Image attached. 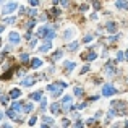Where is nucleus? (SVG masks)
Here are the masks:
<instances>
[{
    "mask_svg": "<svg viewBox=\"0 0 128 128\" xmlns=\"http://www.w3.org/2000/svg\"><path fill=\"white\" fill-rule=\"evenodd\" d=\"M37 37H42V39H47V42H50V39L55 37V29L50 24H46V26H41L37 29Z\"/></svg>",
    "mask_w": 128,
    "mask_h": 128,
    "instance_id": "1",
    "label": "nucleus"
},
{
    "mask_svg": "<svg viewBox=\"0 0 128 128\" xmlns=\"http://www.w3.org/2000/svg\"><path fill=\"white\" fill-rule=\"evenodd\" d=\"M65 86H66V84H65L63 81H57L55 84H50V86H49V92H50L54 97H57V96H60V92H62V89H63Z\"/></svg>",
    "mask_w": 128,
    "mask_h": 128,
    "instance_id": "2",
    "label": "nucleus"
},
{
    "mask_svg": "<svg viewBox=\"0 0 128 128\" xmlns=\"http://www.w3.org/2000/svg\"><path fill=\"white\" fill-rule=\"evenodd\" d=\"M102 94L105 96V97H110V96H114V94H117V89L112 86V84H105L104 88H102Z\"/></svg>",
    "mask_w": 128,
    "mask_h": 128,
    "instance_id": "3",
    "label": "nucleus"
},
{
    "mask_svg": "<svg viewBox=\"0 0 128 128\" xmlns=\"http://www.w3.org/2000/svg\"><path fill=\"white\" fill-rule=\"evenodd\" d=\"M19 109H21V102H15V104L11 105V109L8 110V115L11 117V119H15V117H16V114L19 112Z\"/></svg>",
    "mask_w": 128,
    "mask_h": 128,
    "instance_id": "4",
    "label": "nucleus"
},
{
    "mask_svg": "<svg viewBox=\"0 0 128 128\" xmlns=\"http://www.w3.org/2000/svg\"><path fill=\"white\" fill-rule=\"evenodd\" d=\"M16 8H18V3L10 2V3H7V5H5V8H3V15H7V13H13Z\"/></svg>",
    "mask_w": 128,
    "mask_h": 128,
    "instance_id": "5",
    "label": "nucleus"
},
{
    "mask_svg": "<svg viewBox=\"0 0 128 128\" xmlns=\"http://www.w3.org/2000/svg\"><path fill=\"white\" fill-rule=\"evenodd\" d=\"M105 73L112 76V75H115V62H107L105 63Z\"/></svg>",
    "mask_w": 128,
    "mask_h": 128,
    "instance_id": "6",
    "label": "nucleus"
},
{
    "mask_svg": "<svg viewBox=\"0 0 128 128\" xmlns=\"http://www.w3.org/2000/svg\"><path fill=\"white\" fill-rule=\"evenodd\" d=\"M71 96H63V99H62V104H63V107L65 109H70L71 107Z\"/></svg>",
    "mask_w": 128,
    "mask_h": 128,
    "instance_id": "7",
    "label": "nucleus"
},
{
    "mask_svg": "<svg viewBox=\"0 0 128 128\" xmlns=\"http://www.w3.org/2000/svg\"><path fill=\"white\" fill-rule=\"evenodd\" d=\"M10 41L15 42V44H18L19 41H21V37H19V34L16 33V31H11V33H10Z\"/></svg>",
    "mask_w": 128,
    "mask_h": 128,
    "instance_id": "8",
    "label": "nucleus"
},
{
    "mask_svg": "<svg viewBox=\"0 0 128 128\" xmlns=\"http://www.w3.org/2000/svg\"><path fill=\"white\" fill-rule=\"evenodd\" d=\"M75 34V28H68V29H65V39L66 41H70Z\"/></svg>",
    "mask_w": 128,
    "mask_h": 128,
    "instance_id": "9",
    "label": "nucleus"
},
{
    "mask_svg": "<svg viewBox=\"0 0 128 128\" xmlns=\"http://www.w3.org/2000/svg\"><path fill=\"white\" fill-rule=\"evenodd\" d=\"M81 58H84V60H96L97 55L94 52H89V54H81Z\"/></svg>",
    "mask_w": 128,
    "mask_h": 128,
    "instance_id": "10",
    "label": "nucleus"
},
{
    "mask_svg": "<svg viewBox=\"0 0 128 128\" xmlns=\"http://www.w3.org/2000/svg\"><path fill=\"white\" fill-rule=\"evenodd\" d=\"M34 81H36V80H34L33 76H29V78H26V80H23V81H21V86H33Z\"/></svg>",
    "mask_w": 128,
    "mask_h": 128,
    "instance_id": "11",
    "label": "nucleus"
},
{
    "mask_svg": "<svg viewBox=\"0 0 128 128\" xmlns=\"http://www.w3.org/2000/svg\"><path fill=\"white\" fill-rule=\"evenodd\" d=\"M50 47H52V42H44V44H42V46L39 47V50H41V52H49V50H50Z\"/></svg>",
    "mask_w": 128,
    "mask_h": 128,
    "instance_id": "12",
    "label": "nucleus"
},
{
    "mask_svg": "<svg viewBox=\"0 0 128 128\" xmlns=\"http://www.w3.org/2000/svg\"><path fill=\"white\" fill-rule=\"evenodd\" d=\"M41 65H42V60L41 58H31V66L33 68H39Z\"/></svg>",
    "mask_w": 128,
    "mask_h": 128,
    "instance_id": "13",
    "label": "nucleus"
},
{
    "mask_svg": "<svg viewBox=\"0 0 128 128\" xmlns=\"http://www.w3.org/2000/svg\"><path fill=\"white\" fill-rule=\"evenodd\" d=\"M33 101H42V92L41 91H37V92H33L31 96H29Z\"/></svg>",
    "mask_w": 128,
    "mask_h": 128,
    "instance_id": "14",
    "label": "nucleus"
},
{
    "mask_svg": "<svg viewBox=\"0 0 128 128\" xmlns=\"http://www.w3.org/2000/svg\"><path fill=\"white\" fill-rule=\"evenodd\" d=\"M115 7L120 10H128V2H115Z\"/></svg>",
    "mask_w": 128,
    "mask_h": 128,
    "instance_id": "15",
    "label": "nucleus"
},
{
    "mask_svg": "<svg viewBox=\"0 0 128 128\" xmlns=\"http://www.w3.org/2000/svg\"><path fill=\"white\" fill-rule=\"evenodd\" d=\"M65 70H66V71H73L75 70V63L73 62H65Z\"/></svg>",
    "mask_w": 128,
    "mask_h": 128,
    "instance_id": "16",
    "label": "nucleus"
},
{
    "mask_svg": "<svg viewBox=\"0 0 128 128\" xmlns=\"http://www.w3.org/2000/svg\"><path fill=\"white\" fill-rule=\"evenodd\" d=\"M10 96H11L13 99H16V97H19V96H21V91H19V89H11Z\"/></svg>",
    "mask_w": 128,
    "mask_h": 128,
    "instance_id": "17",
    "label": "nucleus"
},
{
    "mask_svg": "<svg viewBox=\"0 0 128 128\" xmlns=\"http://www.w3.org/2000/svg\"><path fill=\"white\" fill-rule=\"evenodd\" d=\"M105 28L109 29L110 33H114V31H115V23H114V21H107V24H105Z\"/></svg>",
    "mask_w": 128,
    "mask_h": 128,
    "instance_id": "18",
    "label": "nucleus"
},
{
    "mask_svg": "<svg viewBox=\"0 0 128 128\" xmlns=\"http://www.w3.org/2000/svg\"><path fill=\"white\" fill-rule=\"evenodd\" d=\"M58 110H60V105H58V104H52V105H50V112H52V114H58Z\"/></svg>",
    "mask_w": 128,
    "mask_h": 128,
    "instance_id": "19",
    "label": "nucleus"
},
{
    "mask_svg": "<svg viewBox=\"0 0 128 128\" xmlns=\"http://www.w3.org/2000/svg\"><path fill=\"white\" fill-rule=\"evenodd\" d=\"M19 58H21V62H23V63H28V62H29V55H28V54H21Z\"/></svg>",
    "mask_w": 128,
    "mask_h": 128,
    "instance_id": "20",
    "label": "nucleus"
},
{
    "mask_svg": "<svg viewBox=\"0 0 128 128\" xmlns=\"http://www.w3.org/2000/svg\"><path fill=\"white\" fill-rule=\"evenodd\" d=\"M123 58H125V54H123L122 50H119V52H117V62H122Z\"/></svg>",
    "mask_w": 128,
    "mask_h": 128,
    "instance_id": "21",
    "label": "nucleus"
},
{
    "mask_svg": "<svg viewBox=\"0 0 128 128\" xmlns=\"http://www.w3.org/2000/svg\"><path fill=\"white\" fill-rule=\"evenodd\" d=\"M5 23H7V24H11V23H15V16H10V18H5Z\"/></svg>",
    "mask_w": 128,
    "mask_h": 128,
    "instance_id": "22",
    "label": "nucleus"
},
{
    "mask_svg": "<svg viewBox=\"0 0 128 128\" xmlns=\"http://www.w3.org/2000/svg\"><path fill=\"white\" fill-rule=\"evenodd\" d=\"M23 109H24V112H31V110H33V104H26Z\"/></svg>",
    "mask_w": 128,
    "mask_h": 128,
    "instance_id": "23",
    "label": "nucleus"
},
{
    "mask_svg": "<svg viewBox=\"0 0 128 128\" xmlns=\"http://www.w3.org/2000/svg\"><path fill=\"white\" fill-rule=\"evenodd\" d=\"M76 47H78V42H71V44L68 46V50H75Z\"/></svg>",
    "mask_w": 128,
    "mask_h": 128,
    "instance_id": "24",
    "label": "nucleus"
},
{
    "mask_svg": "<svg viewBox=\"0 0 128 128\" xmlns=\"http://www.w3.org/2000/svg\"><path fill=\"white\" fill-rule=\"evenodd\" d=\"M83 127H84V123H83L81 120H78V122L75 123V128H83Z\"/></svg>",
    "mask_w": 128,
    "mask_h": 128,
    "instance_id": "25",
    "label": "nucleus"
},
{
    "mask_svg": "<svg viewBox=\"0 0 128 128\" xmlns=\"http://www.w3.org/2000/svg\"><path fill=\"white\" fill-rule=\"evenodd\" d=\"M75 94H76V96H81L83 89H81V88H75Z\"/></svg>",
    "mask_w": 128,
    "mask_h": 128,
    "instance_id": "26",
    "label": "nucleus"
},
{
    "mask_svg": "<svg viewBox=\"0 0 128 128\" xmlns=\"http://www.w3.org/2000/svg\"><path fill=\"white\" fill-rule=\"evenodd\" d=\"M88 71H89V65H84L81 68V73H88Z\"/></svg>",
    "mask_w": 128,
    "mask_h": 128,
    "instance_id": "27",
    "label": "nucleus"
},
{
    "mask_svg": "<svg viewBox=\"0 0 128 128\" xmlns=\"http://www.w3.org/2000/svg\"><path fill=\"white\" fill-rule=\"evenodd\" d=\"M60 57H62V50L55 52V55H54V60H57V58H60Z\"/></svg>",
    "mask_w": 128,
    "mask_h": 128,
    "instance_id": "28",
    "label": "nucleus"
},
{
    "mask_svg": "<svg viewBox=\"0 0 128 128\" xmlns=\"http://www.w3.org/2000/svg\"><path fill=\"white\" fill-rule=\"evenodd\" d=\"M36 122H37V117H31V119H29V125H34Z\"/></svg>",
    "mask_w": 128,
    "mask_h": 128,
    "instance_id": "29",
    "label": "nucleus"
},
{
    "mask_svg": "<svg viewBox=\"0 0 128 128\" xmlns=\"http://www.w3.org/2000/svg\"><path fill=\"white\" fill-rule=\"evenodd\" d=\"M91 39H92V36H91V34H88V36H84V39H83V41H84V42H89Z\"/></svg>",
    "mask_w": 128,
    "mask_h": 128,
    "instance_id": "30",
    "label": "nucleus"
},
{
    "mask_svg": "<svg viewBox=\"0 0 128 128\" xmlns=\"http://www.w3.org/2000/svg\"><path fill=\"white\" fill-rule=\"evenodd\" d=\"M89 8V7H88V5H86V3H83L81 7H80V10H81V11H86V10Z\"/></svg>",
    "mask_w": 128,
    "mask_h": 128,
    "instance_id": "31",
    "label": "nucleus"
},
{
    "mask_svg": "<svg viewBox=\"0 0 128 128\" xmlns=\"http://www.w3.org/2000/svg\"><path fill=\"white\" fill-rule=\"evenodd\" d=\"M34 24H36V21H34V19H31V21L28 23V29H29V28H33Z\"/></svg>",
    "mask_w": 128,
    "mask_h": 128,
    "instance_id": "32",
    "label": "nucleus"
},
{
    "mask_svg": "<svg viewBox=\"0 0 128 128\" xmlns=\"http://www.w3.org/2000/svg\"><path fill=\"white\" fill-rule=\"evenodd\" d=\"M44 122H46V123H54V119H47V117H44Z\"/></svg>",
    "mask_w": 128,
    "mask_h": 128,
    "instance_id": "33",
    "label": "nucleus"
},
{
    "mask_svg": "<svg viewBox=\"0 0 128 128\" xmlns=\"http://www.w3.org/2000/svg\"><path fill=\"white\" fill-rule=\"evenodd\" d=\"M29 15H31V16H34V15H36V10L31 8V10H29Z\"/></svg>",
    "mask_w": 128,
    "mask_h": 128,
    "instance_id": "34",
    "label": "nucleus"
},
{
    "mask_svg": "<svg viewBox=\"0 0 128 128\" xmlns=\"http://www.w3.org/2000/svg\"><path fill=\"white\" fill-rule=\"evenodd\" d=\"M0 101L3 102V104H7V102H8V97H0Z\"/></svg>",
    "mask_w": 128,
    "mask_h": 128,
    "instance_id": "35",
    "label": "nucleus"
},
{
    "mask_svg": "<svg viewBox=\"0 0 128 128\" xmlns=\"http://www.w3.org/2000/svg\"><path fill=\"white\" fill-rule=\"evenodd\" d=\"M68 125H70V120L65 119V120H63V127H68Z\"/></svg>",
    "mask_w": 128,
    "mask_h": 128,
    "instance_id": "36",
    "label": "nucleus"
},
{
    "mask_svg": "<svg viewBox=\"0 0 128 128\" xmlns=\"http://www.w3.org/2000/svg\"><path fill=\"white\" fill-rule=\"evenodd\" d=\"M2 128H13V127H11V125H8V123H3V125H2Z\"/></svg>",
    "mask_w": 128,
    "mask_h": 128,
    "instance_id": "37",
    "label": "nucleus"
},
{
    "mask_svg": "<svg viewBox=\"0 0 128 128\" xmlns=\"http://www.w3.org/2000/svg\"><path fill=\"white\" fill-rule=\"evenodd\" d=\"M31 5H33V7H37V5H39V2H36V0H33V2H31Z\"/></svg>",
    "mask_w": 128,
    "mask_h": 128,
    "instance_id": "38",
    "label": "nucleus"
},
{
    "mask_svg": "<svg viewBox=\"0 0 128 128\" xmlns=\"http://www.w3.org/2000/svg\"><path fill=\"white\" fill-rule=\"evenodd\" d=\"M125 128H128V120H127V122H125Z\"/></svg>",
    "mask_w": 128,
    "mask_h": 128,
    "instance_id": "39",
    "label": "nucleus"
},
{
    "mask_svg": "<svg viewBox=\"0 0 128 128\" xmlns=\"http://www.w3.org/2000/svg\"><path fill=\"white\" fill-rule=\"evenodd\" d=\"M125 58H127V60H128V50H127V54H125Z\"/></svg>",
    "mask_w": 128,
    "mask_h": 128,
    "instance_id": "40",
    "label": "nucleus"
},
{
    "mask_svg": "<svg viewBox=\"0 0 128 128\" xmlns=\"http://www.w3.org/2000/svg\"><path fill=\"white\" fill-rule=\"evenodd\" d=\"M2 117H3V114H2V112H0V120H2Z\"/></svg>",
    "mask_w": 128,
    "mask_h": 128,
    "instance_id": "41",
    "label": "nucleus"
},
{
    "mask_svg": "<svg viewBox=\"0 0 128 128\" xmlns=\"http://www.w3.org/2000/svg\"><path fill=\"white\" fill-rule=\"evenodd\" d=\"M2 31H3V26H0V33H2Z\"/></svg>",
    "mask_w": 128,
    "mask_h": 128,
    "instance_id": "42",
    "label": "nucleus"
},
{
    "mask_svg": "<svg viewBox=\"0 0 128 128\" xmlns=\"http://www.w3.org/2000/svg\"><path fill=\"white\" fill-rule=\"evenodd\" d=\"M41 128H47V125H42V127H41Z\"/></svg>",
    "mask_w": 128,
    "mask_h": 128,
    "instance_id": "43",
    "label": "nucleus"
},
{
    "mask_svg": "<svg viewBox=\"0 0 128 128\" xmlns=\"http://www.w3.org/2000/svg\"><path fill=\"white\" fill-rule=\"evenodd\" d=\"M115 128H117V127H115Z\"/></svg>",
    "mask_w": 128,
    "mask_h": 128,
    "instance_id": "44",
    "label": "nucleus"
}]
</instances>
